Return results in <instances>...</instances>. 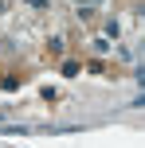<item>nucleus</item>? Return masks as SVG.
Masks as SVG:
<instances>
[{"label": "nucleus", "instance_id": "obj_1", "mask_svg": "<svg viewBox=\"0 0 145 148\" xmlns=\"http://www.w3.org/2000/svg\"><path fill=\"white\" fill-rule=\"evenodd\" d=\"M0 8H4V4H0Z\"/></svg>", "mask_w": 145, "mask_h": 148}]
</instances>
